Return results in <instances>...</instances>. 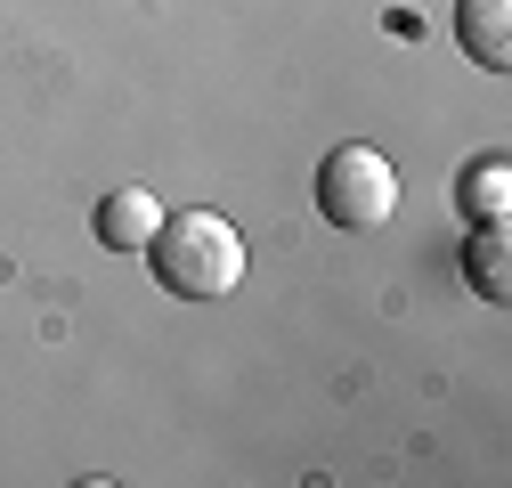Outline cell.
Returning <instances> with one entry per match:
<instances>
[{"instance_id":"6da1fadb","label":"cell","mask_w":512,"mask_h":488,"mask_svg":"<svg viewBox=\"0 0 512 488\" xmlns=\"http://www.w3.org/2000/svg\"><path fill=\"white\" fill-rule=\"evenodd\" d=\"M147 261L179 301H228L244 285V236L228 212H163V228L147 236Z\"/></svg>"},{"instance_id":"7a4b0ae2","label":"cell","mask_w":512,"mask_h":488,"mask_svg":"<svg viewBox=\"0 0 512 488\" xmlns=\"http://www.w3.org/2000/svg\"><path fill=\"white\" fill-rule=\"evenodd\" d=\"M317 204H326L334 228H382L399 212V171L382 147H334L326 171H317Z\"/></svg>"},{"instance_id":"3957f363","label":"cell","mask_w":512,"mask_h":488,"mask_svg":"<svg viewBox=\"0 0 512 488\" xmlns=\"http://www.w3.org/2000/svg\"><path fill=\"white\" fill-rule=\"evenodd\" d=\"M155 228H163V204H155L147 188H114V196L98 204V244H106V253H147Z\"/></svg>"},{"instance_id":"277c9868","label":"cell","mask_w":512,"mask_h":488,"mask_svg":"<svg viewBox=\"0 0 512 488\" xmlns=\"http://www.w3.org/2000/svg\"><path fill=\"white\" fill-rule=\"evenodd\" d=\"M456 41L480 57L488 74H504L512 66V0H464L456 9Z\"/></svg>"},{"instance_id":"5b68a950","label":"cell","mask_w":512,"mask_h":488,"mask_svg":"<svg viewBox=\"0 0 512 488\" xmlns=\"http://www.w3.org/2000/svg\"><path fill=\"white\" fill-rule=\"evenodd\" d=\"M472 285H480L488 301H504V236H496V228L472 244Z\"/></svg>"},{"instance_id":"8992f818","label":"cell","mask_w":512,"mask_h":488,"mask_svg":"<svg viewBox=\"0 0 512 488\" xmlns=\"http://www.w3.org/2000/svg\"><path fill=\"white\" fill-rule=\"evenodd\" d=\"M472 204H480V212H472L480 228H496V220H504V171H496V163H488V171L472 179Z\"/></svg>"}]
</instances>
